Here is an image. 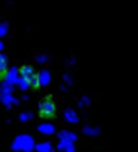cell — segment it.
<instances>
[{
	"label": "cell",
	"instance_id": "cell-1",
	"mask_svg": "<svg viewBox=\"0 0 138 152\" xmlns=\"http://www.w3.org/2000/svg\"><path fill=\"white\" fill-rule=\"evenodd\" d=\"M12 149L14 151H20V152H31L34 149V140L31 136H18L14 142H12Z\"/></svg>",
	"mask_w": 138,
	"mask_h": 152
},
{
	"label": "cell",
	"instance_id": "cell-2",
	"mask_svg": "<svg viewBox=\"0 0 138 152\" xmlns=\"http://www.w3.org/2000/svg\"><path fill=\"white\" fill-rule=\"evenodd\" d=\"M39 112L43 118H53L56 115V104L51 97H46L39 104Z\"/></svg>",
	"mask_w": 138,
	"mask_h": 152
},
{
	"label": "cell",
	"instance_id": "cell-3",
	"mask_svg": "<svg viewBox=\"0 0 138 152\" xmlns=\"http://www.w3.org/2000/svg\"><path fill=\"white\" fill-rule=\"evenodd\" d=\"M20 76H22V78H25L28 82H30V85L31 87H34V88H39V85H37V73L34 72V69L31 67V66H22L21 69H20Z\"/></svg>",
	"mask_w": 138,
	"mask_h": 152
},
{
	"label": "cell",
	"instance_id": "cell-4",
	"mask_svg": "<svg viewBox=\"0 0 138 152\" xmlns=\"http://www.w3.org/2000/svg\"><path fill=\"white\" fill-rule=\"evenodd\" d=\"M18 69L17 67H11L9 70H6V73H5V82H8V84H11V85H15L17 84V81H18V78H20V75H18Z\"/></svg>",
	"mask_w": 138,
	"mask_h": 152
},
{
	"label": "cell",
	"instance_id": "cell-5",
	"mask_svg": "<svg viewBox=\"0 0 138 152\" xmlns=\"http://www.w3.org/2000/svg\"><path fill=\"white\" fill-rule=\"evenodd\" d=\"M51 82V73L48 70H42L40 73H37V85L40 87H46Z\"/></svg>",
	"mask_w": 138,
	"mask_h": 152
},
{
	"label": "cell",
	"instance_id": "cell-6",
	"mask_svg": "<svg viewBox=\"0 0 138 152\" xmlns=\"http://www.w3.org/2000/svg\"><path fill=\"white\" fill-rule=\"evenodd\" d=\"M0 100H2V102H3V104H6L8 107H9V106H12L14 103H15V104H18V103H20L18 100H15V99L12 97V93H2V96H0Z\"/></svg>",
	"mask_w": 138,
	"mask_h": 152
},
{
	"label": "cell",
	"instance_id": "cell-7",
	"mask_svg": "<svg viewBox=\"0 0 138 152\" xmlns=\"http://www.w3.org/2000/svg\"><path fill=\"white\" fill-rule=\"evenodd\" d=\"M58 151H61V152H74V143L59 140V143H58Z\"/></svg>",
	"mask_w": 138,
	"mask_h": 152
},
{
	"label": "cell",
	"instance_id": "cell-8",
	"mask_svg": "<svg viewBox=\"0 0 138 152\" xmlns=\"http://www.w3.org/2000/svg\"><path fill=\"white\" fill-rule=\"evenodd\" d=\"M64 116H65V119L70 122V124H77L79 122V116H77V113L73 109H67L65 113H64Z\"/></svg>",
	"mask_w": 138,
	"mask_h": 152
},
{
	"label": "cell",
	"instance_id": "cell-9",
	"mask_svg": "<svg viewBox=\"0 0 138 152\" xmlns=\"http://www.w3.org/2000/svg\"><path fill=\"white\" fill-rule=\"evenodd\" d=\"M76 139H77V136H76L74 133H72V131H61V133H59V140L74 143V142H76Z\"/></svg>",
	"mask_w": 138,
	"mask_h": 152
},
{
	"label": "cell",
	"instance_id": "cell-10",
	"mask_svg": "<svg viewBox=\"0 0 138 152\" xmlns=\"http://www.w3.org/2000/svg\"><path fill=\"white\" fill-rule=\"evenodd\" d=\"M34 149H37V152H53L51 142H40L39 145H34Z\"/></svg>",
	"mask_w": 138,
	"mask_h": 152
},
{
	"label": "cell",
	"instance_id": "cell-11",
	"mask_svg": "<svg viewBox=\"0 0 138 152\" xmlns=\"http://www.w3.org/2000/svg\"><path fill=\"white\" fill-rule=\"evenodd\" d=\"M6 70H8V58H6V55L0 54V79L5 78Z\"/></svg>",
	"mask_w": 138,
	"mask_h": 152
},
{
	"label": "cell",
	"instance_id": "cell-12",
	"mask_svg": "<svg viewBox=\"0 0 138 152\" xmlns=\"http://www.w3.org/2000/svg\"><path fill=\"white\" fill-rule=\"evenodd\" d=\"M37 130H39L42 134H46V136H49V134H53V133H55V127H53L52 124H42V125H39V127H37Z\"/></svg>",
	"mask_w": 138,
	"mask_h": 152
},
{
	"label": "cell",
	"instance_id": "cell-13",
	"mask_svg": "<svg viewBox=\"0 0 138 152\" xmlns=\"http://www.w3.org/2000/svg\"><path fill=\"white\" fill-rule=\"evenodd\" d=\"M83 133H85V134H88V136H97V134L100 133V128L86 125V127H83Z\"/></svg>",
	"mask_w": 138,
	"mask_h": 152
},
{
	"label": "cell",
	"instance_id": "cell-14",
	"mask_svg": "<svg viewBox=\"0 0 138 152\" xmlns=\"http://www.w3.org/2000/svg\"><path fill=\"white\" fill-rule=\"evenodd\" d=\"M17 84L20 85V88H21V90H28V88L31 87V85H30V82H28L25 78H22V76H20V78H18Z\"/></svg>",
	"mask_w": 138,
	"mask_h": 152
},
{
	"label": "cell",
	"instance_id": "cell-15",
	"mask_svg": "<svg viewBox=\"0 0 138 152\" xmlns=\"http://www.w3.org/2000/svg\"><path fill=\"white\" fill-rule=\"evenodd\" d=\"M31 118H33V113H30V112H24V113H21V115H20V119H21L22 122L30 121Z\"/></svg>",
	"mask_w": 138,
	"mask_h": 152
},
{
	"label": "cell",
	"instance_id": "cell-16",
	"mask_svg": "<svg viewBox=\"0 0 138 152\" xmlns=\"http://www.w3.org/2000/svg\"><path fill=\"white\" fill-rule=\"evenodd\" d=\"M2 91H3V93H12V85L8 84V82H5V84L2 85Z\"/></svg>",
	"mask_w": 138,
	"mask_h": 152
},
{
	"label": "cell",
	"instance_id": "cell-17",
	"mask_svg": "<svg viewBox=\"0 0 138 152\" xmlns=\"http://www.w3.org/2000/svg\"><path fill=\"white\" fill-rule=\"evenodd\" d=\"M89 97H82V100H80V103H79V106H85V104H89Z\"/></svg>",
	"mask_w": 138,
	"mask_h": 152
},
{
	"label": "cell",
	"instance_id": "cell-18",
	"mask_svg": "<svg viewBox=\"0 0 138 152\" xmlns=\"http://www.w3.org/2000/svg\"><path fill=\"white\" fill-rule=\"evenodd\" d=\"M37 61H46V55H39L37 57Z\"/></svg>",
	"mask_w": 138,
	"mask_h": 152
},
{
	"label": "cell",
	"instance_id": "cell-19",
	"mask_svg": "<svg viewBox=\"0 0 138 152\" xmlns=\"http://www.w3.org/2000/svg\"><path fill=\"white\" fill-rule=\"evenodd\" d=\"M64 81H65V82H70V76L65 75V76H64Z\"/></svg>",
	"mask_w": 138,
	"mask_h": 152
},
{
	"label": "cell",
	"instance_id": "cell-20",
	"mask_svg": "<svg viewBox=\"0 0 138 152\" xmlns=\"http://www.w3.org/2000/svg\"><path fill=\"white\" fill-rule=\"evenodd\" d=\"M2 93H3V91H2V87H0V96H2Z\"/></svg>",
	"mask_w": 138,
	"mask_h": 152
},
{
	"label": "cell",
	"instance_id": "cell-21",
	"mask_svg": "<svg viewBox=\"0 0 138 152\" xmlns=\"http://www.w3.org/2000/svg\"><path fill=\"white\" fill-rule=\"evenodd\" d=\"M0 51H2V43H0Z\"/></svg>",
	"mask_w": 138,
	"mask_h": 152
}]
</instances>
